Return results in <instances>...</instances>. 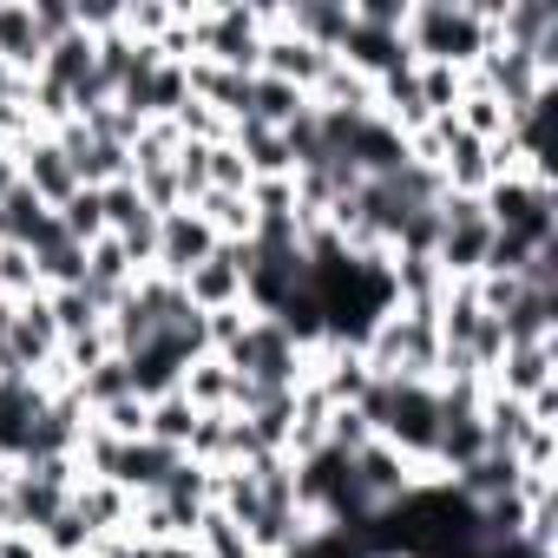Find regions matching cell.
I'll use <instances>...</instances> for the list:
<instances>
[{"mask_svg": "<svg viewBox=\"0 0 558 558\" xmlns=\"http://www.w3.org/2000/svg\"><path fill=\"white\" fill-rule=\"evenodd\" d=\"M73 512L93 525V538L132 532V493H119L112 480H80V486H73Z\"/></svg>", "mask_w": 558, "mask_h": 558, "instance_id": "15", "label": "cell"}, {"mask_svg": "<svg viewBox=\"0 0 558 558\" xmlns=\"http://www.w3.org/2000/svg\"><path fill=\"white\" fill-rule=\"evenodd\" d=\"M243 269H250V243H217L210 263H197L184 276V303L197 316H217V310H243Z\"/></svg>", "mask_w": 558, "mask_h": 558, "instance_id": "7", "label": "cell"}, {"mask_svg": "<svg viewBox=\"0 0 558 558\" xmlns=\"http://www.w3.org/2000/svg\"><path fill=\"white\" fill-rule=\"evenodd\" d=\"M486 388L512 395V401H532L538 388H558V342H519L499 355V368L486 375Z\"/></svg>", "mask_w": 558, "mask_h": 558, "instance_id": "11", "label": "cell"}, {"mask_svg": "<svg viewBox=\"0 0 558 558\" xmlns=\"http://www.w3.org/2000/svg\"><path fill=\"white\" fill-rule=\"evenodd\" d=\"M86 558H93V551H86Z\"/></svg>", "mask_w": 558, "mask_h": 558, "instance_id": "32", "label": "cell"}, {"mask_svg": "<svg viewBox=\"0 0 558 558\" xmlns=\"http://www.w3.org/2000/svg\"><path fill=\"white\" fill-rule=\"evenodd\" d=\"M269 14H276V8H197V14H191L197 60H204V66H230V73H256Z\"/></svg>", "mask_w": 558, "mask_h": 558, "instance_id": "3", "label": "cell"}, {"mask_svg": "<svg viewBox=\"0 0 558 558\" xmlns=\"http://www.w3.org/2000/svg\"><path fill=\"white\" fill-rule=\"evenodd\" d=\"M310 112V93H296V86H283V80H250V106H243V119L250 125H269V132H290L296 119Z\"/></svg>", "mask_w": 558, "mask_h": 558, "instance_id": "17", "label": "cell"}, {"mask_svg": "<svg viewBox=\"0 0 558 558\" xmlns=\"http://www.w3.org/2000/svg\"><path fill=\"white\" fill-rule=\"evenodd\" d=\"M276 27L336 60L342 40H349V0H296V8H276Z\"/></svg>", "mask_w": 558, "mask_h": 558, "instance_id": "12", "label": "cell"}, {"mask_svg": "<svg viewBox=\"0 0 558 558\" xmlns=\"http://www.w3.org/2000/svg\"><path fill=\"white\" fill-rule=\"evenodd\" d=\"M493 8L499 0H408V60L414 66H453L473 73L493 47Z\"/></svg>", "mask_w": 558, "mask_h": 558, "instance_id": "1", "label": "cell"}, {"mask_svg": "<svg viewBox=\"0 0 558 558\" xmlns=\"http://www.w3.org/2000/svg\"><path fill=\"white\" fill-rule=\"evenodd\" d=\"M210 250H217L210 223H204V217H197L191 204H178V210H165V217H158L151 269H158V276H171V283H184V276H191L197 263H210Z\"/></svg>", "mask_w": 558, "mask_h": 558, "instance_id": "8", "label": "cell"}, {"mask_svg": "<svg viewBox=\"0 0 558 558\" xmlns=\"http://www.w3.org/2000/svg\"><path fill=\"white\" fill-rule=\"evenodd\" d=\"M440 236H434V269L447 276V283H473V276L486 269V250H493V223L480 210V197H440Z\"/></svg>", "mask_w": 558, "mask_h": 558, "instance_id": "4", "label": "cell"}, {"mask_svg": "<svg viewBox=\"0 0 558 558\" xmlns=\"http://www.w3.org/2000/svg\"><path fill=\"white\" fill-rule=\"evenodd\" d=\"M191 210L210 223V236H217V243H250V230H256V210H250V197H243V191H204Z\"/></svg>", "mask_w": 558, "mask_h": 558, "instance_id": "19", "label": "cell"}, {"mask_svg": "<svg viewBox=\"0 0 558 558\" xmlns=\"http://www.w3.org/2000/svg\"><path fill=\"white\" fill-rule=\"evenodd\" d=\"M47 310H53V329H60V342H80V336L106 329V310H99L86 290H47Z\"/></svg>", "mask_w": 558, "mask_h": 558, "instance_id": "22", "label": "cell"}, {"mask_svg": "<svg viewBox=\"0 0 558 558\" xmlns=\"http://www.w3.org/2000/svg\"><path fill=\"white\" fill-rule=\"evenodd\" d=\"M47 230H53V210H47V204H40V197H34L21 178H14L8 191H0V243H21V250H34Z\"/></svg>", "mask_w": 558, "mask_h": 558, "instance_id": "16", "label": "cell"}, {"mask_svg": "<svg viewBox=\"0 0 558 558\" xmlns=\"http://www.w3.org/2000/svg\"><path fill=\"white\" fill-rule=\"evenodd\" d=\"M8 323H14V303L0 296V349H8Z\"/></svg>", "mask_w": 558, "mask_h": 558, "instance_id": "31", "label": "cell"}, {"mask_svg": "<svg viewBox=\"0 0 558 558\" xmlns=\"http://www.w3.org/2000/svg\"><path fill=\"white\" fill-rule=\"evenodd\" d=\"M323 66H329V53H316V47H303L296 34H283V27H276V14H269V34H263V53H256V73H263V80H283V86H296V93H316V80H323Z\"/></svg>", "mask_w": 558, "mask_h": 558, "instance_id": "10", "label": "cell"}, {"mask_svg": "<svg viewBox=\"0 0 558 558\" xmlns=\"http://www.w3.org/2000/svg\"><path fill=\"white\" fill-rule=\"evenodd\" d=\"M34 538H40V551H47V558H86V551L99 545V538H93V525L73 512V499H66V512H53Z\"/></svg>", "mask_w": 558, "mask_h": 558, "instance_id": "23", "label": "cell"}, {"mask_svg": "<svg viewBox=\"0 0 558 558\" xmlns=\"http://www.w3.org/2000/svg\"><path fill=\"white\" fill-rule=\"evenodd\" d=\"M73 395H80V408H86V414H99V408L125 401V395H132V368H125V355H106L99 368H86V375L73 381Z\"/></svg>", "mask_w": 558, "mask_h": 558, "instance_id": "21", "label": "cell"}, {"mask_svg": "<svg viewBox=\"0 0 558 558\" xmlns=\"http://www.w3.org/2000/svg\"><path fill=\"white\" fill-rule=\"evenodd\" d=\"M151 558H204V551H197V538H165V545H151Z\"/></svg>", "mask_w": 558, "mask_h": 558, "instance_id": "30", "label": "cell"}, {"mask_svg": "<svg viewBox=\"0 0 558 558\" xmlns=\"http://www.w3.org/2000/svg\"><path fill=\"white\" fill-rule=\"evenodd\" d=\"M93 427H106L112 440H145V401H138V395H125V401L99 408V414H93Z\"/></svg>", "mask_w": 558, "mask_h": 558, "instance_id": "28", "label": "cell"}, {"mask_svg": "<svg viewBox=\"0 0 558 558\" xmlns=\"http://www.w3.org/2000/svg\"><path fill=\"white\" fill-rule=\"evenodd\" d=\"M40 60H47V34L34 21V0H0V66L40 80Z\"/></svg>", "mask_w": 558, "mask_h": 558, "instance_id": "13", "label": "cell"}, {"mask_svg": "<svg viewBox=\"0 0 558 558\" xmlns=\"http://www.w3.org/2000/svg\"><path fill=\"white\" fill-rule=\"evenodd\" d=\"M197 421H204V414H197L184 395H158V401H145V440H158V447H171V453L191 447Z\"/></svg>", "mask_w": 558, "mask_h": 558, "instance_id": "20", "label": "cell"}, {"mask_svg": "<svg viewBox=\"0 0 558 558\" xmlns=\"http://www.w3.org/2000/svg\"><path fill=\"white\" fill-rule=\"evenodd\" d=\"M53 217H60V230H66L80 250H93V243L106 236V210H99V191H86V184H80V191H73V197L53 210Z\"/></svg>", "mask_w": 558, "mask_h": 558, "instance_id": "24", "label": "cell"}, {"mask_svg": "<svg viewBox=\"0 0 558 558\" xmlns=\"http://www.w3.org/2000/svg\"><path fill=\"white\" fill-rule=\"evenodd\" d=\"M178 395H184L197 414H236V375H230L217 355L191 362V368H184V381H178Z\"/></svg>", "mask_w": 558, "mask_h": 558, "instance_id": "18", "label": "cell"}, {"mask_svg": "<svg viewBox=\"0 0 558 558\" xmlns=\"http://www.w3.org/2000/svg\"><path fill=\"white\" fill-rule=\"evenodd\" d=\"M14 178H21L47 210H60V204L80 191V171H73V158H66V145H60L53 132H34V138L14 151Z\"/></svg>", "mask_w": 558, "mask_h": 558, "instance_id": "9", "label": "cell"}, {"mask_svg": "<svg viewBox=\"0 0 558 558\" xmlns=\"http://www.w3.org/2000/svg\"><path fill=\"white\" fill-rule=\"evenodd\" d=\"M60 329H53V310H47V296H34V303H14V323H8V349H0V368L8 375H34V381H47L53 368H60Z\"/></svg>", "mask_w": 558, "mask_h": 558, "instance_id": "5", "label": "cell"}, {"mask_svg": "<svg viewBox=\"0 0 558 558\" xmlns=\"http://www.w3.org/2000/svg\"><path fill=\"white\" fill-rule=\"evenodd\" d=\"M0 296H8V303H34V296H47V290H40V269H34V250L0 243Z\"/></svg>", "mask_w": 558, "mask_h": 558, "instance_id": "25", "label": "cell"}, {"mask_svg": "<svg viewBox=\"0 0 558 558\" xmlns=\"http://www.w3.org/2000/svg\"><path fill=\"white\" fill-rule=\"evenodd\" d=\"M0 558H47L34 532H0Z\"/></svg>", "mask_w": 558, "mask_h": 558, "instance_id": "29", "label": "cell"}, {"mask_svg": "<svg viewBox=\"0 0 558 558\" xmlns=\"http://www.w3.org/2000/svg\"><path fill=\"white\" fill-rule=\"evenodd\" d=\"M349 473H355V493H362V506H368V519H381V512H395L414 486H427V473L414 466V460H401L388 440H368L362 453H349Z\"/></svg>", "mask_w": 558, "mask_h": 558, "instance_id": "6", "label": "cell"}, {"mask_svg": "<svg viewBox=\"0 0 558 558\" xmlns=\"http://www.w3.org/2000/svg\"><path fill=\"white\" fill-rule=\"evenodd\" d=\"M204 184H210V191H250V171H243V158H236L230 138L204 145Z\"/></svg>", "mask_w": 558, "mask_h": 558, "instance_id": "27", "label": "cell"}, {"mask_svg": "<svg viewBox=\"0 0 558 558\" xmlns=\"http://www.w3.org/2000/svg\"><path fill=\"white\" fill-rule=\"evenodd\" d=\"M414 86H421L427 119H453V106L466 93V73H453V66H414Z\"/></svg>", "mask_w": 558, "mask_h": 558, "instance_id": "26", "label": "cell"}, {"mask_svg": "<svg viewBox=\"0 0 558 558\" xmlns=\"http://www.w3.org/2000/svg\"><path fill=\"white\" fill-rule=\"evenodd\" d=\"M480 210H486L493 230H512V236H525L538 250L558 243V191H551L545 171H506V178H493L480 191Z\"/></svg>", "mask_w": 558, "mask_h": 558, "instance_id": "2", "label": "cell"}, {"mask_svg": "<svg viewBox=\"0 0 558 558\" xmlns=\"http://www.w3.org/2000/svg\"><path fill=\"white\" fill-rule=\"evenodd\" d=\"M178 460H184V453H171V447H158V440H119V453H112L106 480H112L119 493L145 499V493H158V486H165V473H171Z\"/></svg>", "mask_w": 558, "mask_h": 558, "instance_id": "14", "label": "cell"}]
</instances>
